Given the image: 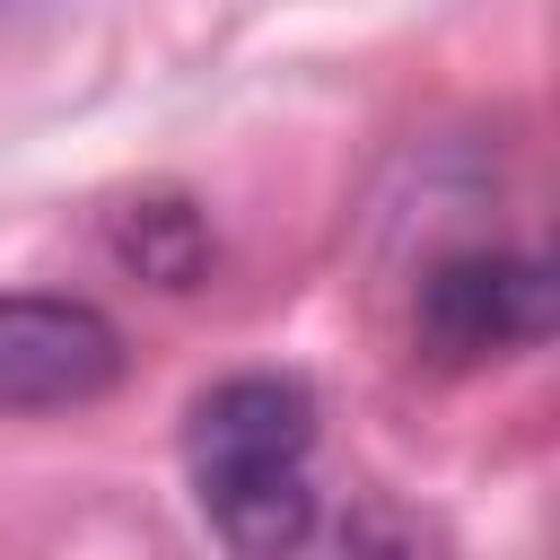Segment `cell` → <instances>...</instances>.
<instances>
[{
  "label": "cell",
  "instance_id": "obj_1",
  "mask_svg": "<svg viewBox=\"0 0 560 560\" xmlns=\"http://www.w3.org/2000/svg\"><path fill=\"white\" fill-rule=\"evenodd\" d=\"M306 455H315V394L298 376L245 368V376H219L210 394H192V411H184L192 499H201L210 534L236 551L306 542V525H315Z\"/></svg>",
  "mask_w": 560,
  "mask_h": 560
},
{
  "label": "cell",
  "instance_id": "obj_2",
  "mask_svg": "<svg viewBox=\"0 0 560 560\" xmlns=\"http://www.w3.org/2000/svg\"><path fill=\"white\" fill-rule=\"evenodd\" d=\"M411 324H420V350L446 368L508 359L551 332V271L534 254H490V245L446 254V262H429Z\"/></svg>",
  "mask_w": 560,
  "mask_h": 560
},
{
  "label": "cell",
  "instance_id": "obj_3",
  "mask_svg": "<svg viewBox=\"0 0 560 560\" xmlns=\"http://www.w3.org/2000/svg\"><path fill=\"white\" fill-rule=\"evenodd\" d=\"M122 376V332L88 298H0V411L96 402Z\"/></svg>",
  "mask_w": 560,
  "mask_h": 560
},
{
  "label": "cell",
  "instance_id": "obj_4",
  "mask_svg": "<svg viewBox=\"0 0 560 560\" xmlns=\"http://www.w3.org/2000/svg\"><path fill=\"white\" fill-rule=\"evenodd\" d=\"M114 254H122L140 280H158V289H192L201 262H210V236H201V219H192L184 201H131V210L114 219Z\"/></svg>",
  "mask_w": 560,
  "mask_h": 560
}]
</instances>
